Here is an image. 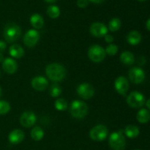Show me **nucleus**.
Instances as JSON below:
<instances>
[{"instance_id": "30", "label": "nucleus", "mask_w": 150, "mask_h": 150, "mask_svg": "<svg viewBox=\"0 0 150 150\" xmlns=\"http://www.w3.org/2000/svg\"><path fill=\"white\" fill-rule=\"evenodd\" d=\"M89 4L88 0H77V6L80 8H85Z\"/></svg>"}, {"instance_id": "7", "label": "nucleus", "mask_w": 150, "mask_h": 150, "mask_svg": "<svg viewBox=\"0 0 150 150\" xmlns=\"http://www.w3.org/2000/svg\"><path fill=\"white\" fill-rule=\"evenodd\" d=\"M127 103L129 106L134 108H139L143 106L145 103V97L144 95L140 92L134 91L130 93L127 96Z\"/></svg>"}, {"instance_id": "17", "label": "nucleus", "mask_w": 150, "mask_h": 150, "mask_svg": "<svg viewBox=\"0 0 150 150\" xmlns=\"http://www.w3.org/2000/svg\"><path fill=\"white\" fill-rule=\"evenodd\" d=\"M24 49L18 44H13L9 48V54L13 58L21 59L24 55Z\"/></svg>"}, {"instance_id": "12", "label": "nucleus", "mask_w": 150, "mask_h": 150, "mask_svg": "<svg viewBox=\"0 0 150 150\" xmlns=\"http://www.w3.org/2000/svg\"><path fill=\"white\" fill-rule=\"evenodd\" d=\"M37 116L33 111H26L21 115L20 124L24 127H31L36 123Z\"/></svg>"}, {"instance_id": "21", "label": "nucleus", "mask_w": 150, "mask_h": 150, "mask_svg": "<svg viewBox=\"0 0 150 150\" xmlns=\"http://www.w3.org/2000/svg\"><path fill=\"white\" fill-rule=\"evenodd\" d=\"M124 133L127 137L130 138V139H135L139 136L140 130L137 126L133 125H129L126 126L125 128Z\"/></svg>"}, {"instance_id": "36", "label": "nucleus", "mask_w": 150, "mask_h": 150, "mask_svg": "<svg viewBox=\"0 0 150 150\" xmlns=\"http://www.w3.org/2000/svg\"><path fill=\"white\" fill-rule=\"evenodd\" d=\"M4 55H3L2 53H0V62H2L4 61Z\"/></svg>"}, {"instance_id": "37", "label": "nucleus", "mask_w": 150, "mask_h": 150, "mask_svg": "<svg viewBox=\"0 0 150 150\" xmlns=\"http://www.w3.org/2000/svg\"><path fill=\"white\" fill-rule=\"evenodd\" d=\"M146 107L148 108V109L150 110V98L146 102Z\"/></svg>"}, {"instance_id": "40", "label": "nucleus", "mask_w": 150, "mask_h": 150, "mask_svg": "<svg viewBox=\"0 0 150 150\" xmlns=\"http://www.w3.org/2000/svg\"><path fill=\"white\" fill-rule=\"evenodd\" d=\"M138 1H146V0H138Z\"/></svg>"}, {"instance_id": "28", "label": "nucleus", "mask_w": 150, "mask_h": 150, "mask_svg": "<svg viewBox=\"0 0 150 150\" xmlns=\"http://www.w3.org/2000/svg\"><path fill=\"white\" fill-rule=\"evenodd\" d=\"M11 109L10 104L5 100H0V115L7 114Z\"/></svg>"}, {"instance_id": "34", "label": "nucleus", "mask_w": 150, "mask_h": 150, "mask_svg": "<svg viewBox=\"0 0 150 150\" xmlns=\"http://www.w3.org/2000/svg\"><path fill=\"white\" fill-rule=\"evenodd\" d=\"M89 1L94 3V4H101V3L103 2L105 0H88Z\"/></svg>"}, {"instance_id": "1", "label": "nucleus", "mask_w": 150, "mask_h": 150, "mask_svg": "<svg viewBox=\"0 0 150 150\" xmlns=\"http://www.w3.org/2000/svg\"><path fill=\"white\" fill-rule=\"evenodd\" d=\"M45 74L48 79L54 82H59L64 80L67 76L65 67L59 63H51L45 67Z\"/></svg>"}, {"instance_id": "5", "label": "nucleus", "mask_w": 150, "mask_h": 150, "mask_svg": "<svg viewBox=\"0 0 150 150\" xmlns=\"http://www.w3.org/2000/svg\"><path fill=\"white\" fill-rule=\"evenodd\" d=\"M106 56L105 49L100 45H93L88 50V57L91 61L99 63L103 61Z\"/></svg>"}, {"instance_id": "22", "label": "nucleus", "mask_w": 150, "mask_h": 150, "mask_svg": "<svg viewBox=\"0 0 150 150\" xmlns=\"http://www.w3.org/2000/svg\"><path fill=\"white\" fill-rule=\"evenodd\" d=\"M138 122L142 124H146L150 120V111L146 108H142L136 114Z\"/></svg>"}, {"instance_id": "8", "label": "nucleus", "mask_w": 150, "mask_h": 150, "mask_svg": "<svg viewBox=\"0 0 150 150\" xmlns=\"http://www.w3.org/2000/svg\"><path fill=\"white\" fill-rule=\"evenodd\" d=\"M40 38V33L36 29H29L23 35V43L28 48H33L38 44Z\"/></svg>"}, {"instance_id": "9", "label": "nucleus", "mask_w": 150, "mask_h": 150, "mask_svg": "<svg viewBox=\"0 0 150 150\" xmlns=\"http://www.w3.org/2000/svg\"><path fill=\"white\" fill-rule=\"evenodd\" d=\"M77 94L83 100H89L95 95V89L88 83H82L77 86Z\"/></svg>"}, {"instance_id": "25", "label": "nucleus", "mask_w": 150, "mask_h": 150, "mask_svg": "<svg viewBox=\"0 0 150 150\" xmlns=\"http://www.w3.org/2000/svg\"><path fill=\"white\" fill-rule=\"evenodd\" d=\"M60 13H61V11H60L59 7L57 5H51L47 8V14L51 18H57L59 17Z\"/></svg>"}, {"instance_id": "13", "label": "nucleus", "mask_w": 150, "mask_h": 150, "mask_svg": "<svg viewBox=\"0 0 150 150\" xmlns=\"http://www.w3.org/2000/svg\"><path fill=\"white\" fill-rule=\"evenodd\" d=\"M129 81L124 76H119L114 81V89L116 92L122 95H125L129 89Z\"/></svg>"}, {"instance_id": "24", "label": "nucleus", "mask_w": 150, "mask_h": 150, "mask_svg": "<svg viewBox=\"0 0 150 150\" xmlns=\"http://www.w3.org/2000/svg\"><path fill=\"white\" fill-rule=\"evenodd\" d=\"M122 26V21L119 18H114L108 23V30L112 32H117L120 30Z\"/></svg>"}, {"instance_id": "35", "label": "nucleus", "mask_w": 150, "mask_h": 150, "mask_svg": "<svg viewBox=\"0 0 150 150\" xmlns=\"http://www.w3.org/2000/svg\"><path fill=\"white\" fill-rule=\"evenodd\" d=\"M146 29H148V30L150 31V18L148 19L147 21H146Z\"/></svg>"}, {"instance_id": "19", "label": "nucleus", "mask_w": 150, "mask_h": 150, "mask_svg": "<svg viewBox=\"0 0 150 150\" xmlns=\"http://www.w3.org/2000/svg\"><path fill=\"white\" fill-rule=\"evenodd\" d=\"M30 23L32 27L35 29H40L42 28L44 25V19L41 15L35 13L30 17Z\"/></svg>"}, {"instance_id": "2", "label": "nucleus", "mask_w": 150, "mask_h": 150, "mask_svg": "<svg viewBox=\"0 0 150 150\" xmlns=\"http://www.w3.org/2000/svg\"><path fill=\"white\" fill-rule=\"evenodd\" d=\"M21 29L16 23L10 22L5 25L3 31V37L7 42H16L21 36Z\"/></svg>"}, {"instance_id": "10", "label": "nucleus", "mask_w": 150, "mask_h": 150, "mask_svg": "<svg viewBox=\"0 0 150 150\" xmlns=\"http://www.w3.org/2000/svg\"><path fill=\"white\" fill-rule=\"evenodd\" d=\"M128 77L132 83L139 84L144 81L145 73L141 67H132L128 72Z\"/></svg>"}, {"instance_id": "14", "label": "nucleus", "mask_w": 150, "mask_h": 150, "mask_svg": "<svg viewBox=\"0 0 150 150\" xmlns=\"http://www.w3.org/2000/svg\"><path fill=\"white\" fill-rule=\"evenodd\" d=\"M32 88L37 91H44L48 88V81L43 76H36L33 78L31 81Z\"/></svg>"}, {"instance_id": "3", "label": "nucleus", "mask_w": 150, "mask_h": 150, "mask_svg": "<svg viewBox=\"0 0 150 150\" xmlns=\"http://www.w3.org/2000/svg\"><path fill=\"white\" fill-rule=\"evenodd\" d=\"M89 108L86 103L81 100H74L70 106V113L73 118L81 120L88 114Z\"/></svg>"}, {"instance_id": "26", "label": "nucleus", "mask_w": 150, "mask_h": 150, "mask_svg": "<svg viewBox=\"0 0 150 150\" xmlns=\"http://www.w3.org/2000/svg\"><path fill=\"white\" fill-rule=\"evenodd\" d=\"M55 108L59 111H64L67 109L68 103L64 98H58L54 103Z\"/></svg>"}, {"instance_id": "15", "label": "nucleus", "mask_w": 150, "mask_h": 150, "mask_svg": "<svg viewBox=\"0 0 150 150\" xmlns=\"http://www.w3.org/2000/svg\"><path fill=\"white\" fill-rule=\"evenodd\" d=\"M2 69L7 74H14L18 70V63L13 58L7 57L2 62Z\"/></svg>"}, {"instance_id": "31", "label": "nucleus", "mask_w": 150, "mask_h": 150, "mask_svg": "<svg viewBox=\"0 0 150 150\" xmlns=\"http://www.w3.org/2000/svg\"><path fill=\"white\" fill-rule=\"evenodd\" d=\"M104 38H105V42H108V43H109V44H111V42H114V37H113L111 35H108V34H107V35L104 37Z\"/></svg>"}, {"instance_id": "18", "label": "nucleus", "mask_w": 150, "mask_h": 150, "mask_svg": "<svg viewBox=\"0 0 150 150\" xmlns=\"http://www.w3.org/2000/svg\"><path fill=\"white\" fill-rule=\"evenodd\" d=\"M142 35L138 31H131L127 35V41L130 45H137L142 41Z\"/></svg>"}, {"instance_id": "16", "label": "nucleus", "mask_w": 150, "mask_h": 150, "mask_svg": "<svg viewBox=\"0 0 150 150\" xmlns=\"http://www.w3.org/2000/svg\"><path fill=\"white\" fill-rule=\"evenodd\" d=\"M25 138V133L20 129H16L10 133L8 140L12 144H18L21 143Z\"/></svg>"}, {"instance_id": "27", "label": "nucleus", "mask_w": 150, "mask_h": 150, "mask_svg": "<svg viewBox=\"0 0 150 150\" xmlns=\"http://www.w3.org/2000/svg\"><path fill=\"white\" fill-rule=\"evenodd\" d=\"M62 92V89L61 86L57 83H54V84L51 85V88H50V95L53 98H57L59 96Z\"/></svg>"}, {"instance_id": "32", "label": "nucleus", "mask_w": 150, "mask_h": 150, "mask_svg": "<svg viewBox=\"0 0 150 150\" xmlns=\"http://www.w3.org/2000/svg\"><path fill=\"white\" fill-rule=\"evenodd\" d=\"M137 63L139 65H144L146 63V59L143 56H140V57H138L137 59Z\"/></svg>"}, {"instance_id": "11", "label": "nucleus", "mask_w": 150, "mask_h": 150, "mask_svg": "<svg viewBox=\"0 0 150 150\" xmlns=\"http://www.w3.org/2000/svg\"><path fill=\"white\" fill-rule=\"evenodd\" d=\"M89 32L91 35L95 38H103L108 34V29L101 22H95L90 26Z\"/></svg>"}, {"instance_id": "23", "label": "nucleus", "mask_w": 150, "mask_h": 150, "mask_svg": "<svg viewBox=\"0 0 150 150\" xmlns=\"http://www.w3.org/2000/svg\"><path fill=\"white\" fill-rule=\"evenodd\" d=\"M44 130L40 127H35L31 130V137L35 142L42 140L44 137Z\"/></svg>"}, {"instance_id": "6", "label": "nucleus", "mask_w": 150, "mask_h": 150, "mask_svg": "<svg viewBox=\"0 0 150 150\" xmlns=\"http://www.w3.org/2000/svg\"><path fill=\"white\" fill-rule=\"evenodd\" d=\"M108 134V129L104 125H98L89 131V137L95 142H103L106 139Z\"/></svg>"}, {"instance_id": "39", "label": "nucleus", "mask_w": 150, "mask_h": 150, "mask_svg": "<svg viewBox=\"0 0 150 150\" xmlns=\"http://www.w3.org/2000/svg\"><path fill=\"white\" fill-rule=\"evenodd\" d=\"M1 95H2V89H1V88L0 87V98L1 97Z\"/></svg>"}, {"instance_id": "41", "label": "nucleus", "mask_w": 150, "mask_h": 150, "mask_svg": "<svg viewBox=\"0 0 150 150\" xmlns=\"http://www.w3.org/2000/svg\"><path fill=\"white\" fill-rule=\"evenodd\" d=\"M134 150H141V149H134Z\"/></svg>"}, {"instance_id": "33", "label": "nucleus", "mask_w": 150, "mask_h": 150, "mask_svg": "<svg viewBox=\"0 0 150 150\" xmlns=\"http://www.w3.org/2000/svg\"><path fill=\"white\" fill-rule=\"evenodd\" d=\"M6 48H7V45L5 42L2 40H0V53L4 52L6 50Z\"/></svg>"}, {"instance_id": "4", "label": "nucleus", "mask_w": 150, "mask_h": 150, "mask_svg": "<svg viewBox=\"0 0 150 150\" xmlns=\"http://www.w3.org/2000/svg\"><path fill=\"white\" fill-rule=\"evenodd\" d=\"M108 144L113 150H125L126 147V139L122 130L113 132L109 136Z\"/></svg>"}, {"instance_id": "38", "label": "nucleus", "mask_w": 150, "mask_h": 150, "mask_svg": "<svg viewBox=\"0 0 150 150\" xmlns=\"http://www.w3.org/2000/svg\"><path fill=\"white\" fill-rule=\"evenodd\" d=\"M57 0H45V1H46L47 3H54V2H56V1H57Z\"/></svg>"}, {"instance_id": "20", "label": "nucleus", "mask_w": 150, "mask_h": 150, "mask_svg": "<svg viewBox=\"0 0 150 150\" xmlns=\"http://www.w3.org/2000/svg\"><path fill=\"white\" fill-rule=\"evenodd\" d=\"M120 61L126 66H130L135 62V57L130 51H123L120 54Z\"/></svg>"}, {"instance_id": "42", "label": "nucleus", "mask_w": 150, "mask_h": 150, "mask_svg": "<svg viewBox=\"0 0 150 150\" xmlns=\"http://www.w3.org/2000/svg\"><path fill=\"white\" fill-rule=\"evenodd\" d=\"M0 74H1V73H0Z\"/></svg>"}, {"instance_id": "29", "label": "nucleus", "mask_w": 150, "mask_h": 150, "mask_svg": "<svg viewBox=\"0 0 150 150\" xmlns=\"http://www.w3.org/2000/svg\"><path fill=\"white\" fill-rule=\"evenodd\" d=\"M105 51L106 54H108V55L114 56L117 54V52H118L119 48L117 45H115V44L111 43L108 45H107Z\"/></svg>"}]
</instances>
